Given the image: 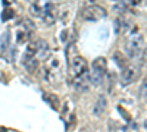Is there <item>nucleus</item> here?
I'll use <instances>...</instances> for the list:
<instances>
[{
	"mask_svg": "<svg viewBox=\"0 0 147 132\" xmlns=\"http://www.w3.org/2000/svg\"><path fill=\"white\" fill-rule=\"evenodd\" d=\"M144 49V37L140 34V32H134L131 34V37L127 40L125 43V52L128 54L129 59L132 57H137L141 50Z\"/></svg>",
	"mask_w": 147,
	"mask_h": 132,
	"instance_id": "nucleus-1",
	"label": "nucleus"
},
{
	"mask_svg": "<svg viewBox=\"0 0 147 132\" xmlns=\"http://www.w3.org/2000/svg\"><path fill=\"white\" fill-rule=\"evenodd\" d=\"M106 70H107V62L105 57H97L96 60L91 65V84L94 85H100L105 79L106 75Z\"/></svg>",
	"mask_w": 147,
	"mask_h": 132,
	"instance_id": "nucleus-2",
	"label": "nucleus"
},
{
	"mask_svg": "<svg viewBox=\"0 0 147 132\" xmlns=\"http://www.w3.org/2000/svg\"><path fill=\"white\" fill-rule=\"evenodd\" d=\"M106 10L105 7L99 6V5H90V6H85L82 10H81V16L85 19V21H99V19H103L106 18Z\"/></svg>",
	"mask_w": 147,
	"mask_h": 132,
	"instance_id": "nucleus-3",
	"label": "nucleus"
},
{
	"mask_svg": "<svg viewBox=\"0 0 147 132\" xmlns=\"http://www.w3.org/2000/svg\"><path fill=\"white\" fill-rule=\"evenodd\" d=\"M140 69L141 66L138 63L136 65H128L125 69H122V75H121V84L122 85H129L136 81L140 75Z\"/></svg>",
	"mask_w": 147,
	"mask_h": 132,
	"instance_id": "nucleus-4",
	"label": "nucleus"
},
{
	"mask_svg": "<svg viewBox=\"0 0 147 132\" xmlns=\"http://www.w3.org/2000/svg\"><path fill=\"white\" fill-rule=\"evenodd\" d=\"M85 72H88L87 60H85L84 57L75 54L72 57V60H71V75H72V78H77V76L85 74Z\"/></svg>",
	"mask_w": 147,
	"mask_h": 132,
	"instance_id": "nucleus-5",
	"label": "nucleus"
},
{
	"mask_svg": "<svg viewBox=\"0 0 147 132\" xmlns=\"http://www.w3.org/2000/svg\"><path fill=\"white\" fill-rule=\"evenodd\" d=\"M52 9H55L52 2H49V0H37L35 3L30 6V13L35 18H41L46 12L52 10Z\"/></svg>",
	"mask_w": 147,
	"mask_h": 132,
	"instance_id": "nucleus-6",
	"label": "nucleus"
},
{
	"mask_svg": "<svg viewBox=\"0 0 147 132\" xmlns=\"http://www.w3.org/2000/svg\"><path fill=\"white\" fill-rule=\"evenodd\" d=\"M72 81H74V88L77 91H85V90H88L90 84H91V75L88 72H85V74L77 78H72Z\"/></svg>",
	"mask_w": 147,
	"mask_h": 132,
	"instance_id": "nucleus-7",
	"label": "nucleus"
},
{
	"mask_svg": "<svg viewBox=\"0 0 147 132\" xmlns=\"http://www.w3.org/2000/svg\"><path fill=\"white\" fill-rule=\"evenodd\" d=\"M106 109H107V100H106L105 95H100V97L97 98L94 107H93V115L99 117V116H102L106 112Z\"/></svg>",
	"mask_w": 147,
	"mask_h": 132,
	"instance_id": "nucleus-8",
	"label": "nucleus"
},
{
	"mask_svg": "<svg viewBox=\"0 0 147 132\" xmlns=\"http://www.w3.org/2000/svg\"><path fill=\"white\" fill-rule=\"evenodd\" d=\"M38 49H40V41H31V43L27 46L25 54H24V62L30 60V59H34L35 54L38 53Z\"/></svg>",
	"mask_w": 147,
	"mask_h": 132,
	"instance_id": "nucleus-9",
	"label": "nucleus"
},
{
	"mask_svg": "<svg viewBox=\"0 0 147 132\" xmlns=\"http://www.w3.org/2000/svg\"><path fill=\"white\" fill-rule=\"evenodd\" d=\"M43 22L46 23V25H53V23L56 22V9H52V10H49L46 12V13L41 16Z\"/></svg>",
	"mask_w": 147,
	"mask_h": 132,
	"instance_id": "nucleus-10",
	"label": "nucleus"
},
{
	"mask_svg": "<svg viewBox=\"0 0 147 132\" xmlns=\"http://www.w3.org/2000/svg\"><path fill=\"white\" fill-rule=\"evenodd\" d=\"M113 59H115V62H116V65L121 68V69H125L128 65H127V59H125V56L122 54L121 52H116L115 54H113Z\"/></svg>",
	"mask_w": 147,
	"mask_h": 132,
	"instance_id": "nucleus-11",
	"label": "nucleus"
},
{
	"mask_svg": "<svg viewBox=\"0 0 147 132\" xmlns=\"http://www.w3.org/2000/svg\"><path fill=\"white\" fill-rule=\"evenodd\" d=\"M44 98L47 100V103L50 104L53 109H59V98H57V95H55V94H44Z\"/></svg>",
	"mask_w": 147,
	"mask_h": 132,
	"instance_id": "nucleus-12",
	"label": "nucleus"
},
{
	"mask_svg": "<svg viewBox=\"0 0 147 132\" xmlns=\"http://www.w3.org/2000/svg\"><path fill=\"white\" fill-rule=\"evenodd\" d=\"M24 65H25V69L28 70V72H34L37 68H38V59H30V60H27V62H24Z\"/></svg>",
	"mask_w": 147,
	"mask_h": 132,
	"instance_id": "nucleus-13",
	"label": "nucleus"
},
{
	"mask_svg": "<svg viewBox=\"0 0 147 132\" xmlns=\"http://www.w3.org/2000/svg\"><path fill=\"white\" fill-rule=\"evenodd\" d=\"M9 40H10V34L5 32L2 35V40H0V50H2V52H5V49L9 47Z\"/></svg>",
	"mask_w": 147,
	"mask_h": 132,
	"instance_id": "nucleus-14",
	"label": "nucleus"
},
{
	"mask_svg": "<svg viewBox=\"0 0 147 132\" xmlns=\"http://www.w3.org/2000/svg\"><path fill=\"white\" fill-rule=\"evenodd\" d=\"M137 57H138V60H140V62H138L140 66H141V65H143V66H147V49H143L141 53H140Z\"/></svg>",
	"mask_w": 147,
	"mask_h": 132,
	"instance_id": "nucleus-15",
	"label": "nucleus"
},
{
	"mask_svg": "<svg viewBox=\"0 0 147 132\" xmlns=\"http://www.w3.org/2000/svg\"><path fill=\"white\" fill-rule=\"evenodd\" d=\"M140 95H141V98H147V76H146V78L143 79V82H141Z\"/></svg>",
	"mask_w": 147,
	"mask_h": 132,
	"instance_id": "nucleus-16",
	"label": "nucleus"
},
{
	"mask_svg": "<svg viewBox=\"0 0 147 132\" xmlns=\"http://www.w3.org/2000/svg\"><path fill=\"white\" fill-rule=\"evenodd\" d=\"M13 10H12L10 7H6V10L3 12V15H2V18H3V21H9V19H12L13 18Z\"/></svg>",
	"mask_w": 147,
	"mask_h": 132,
	"instance_id": "nucleus-17",
	"label": "nucleus"
},
{
	"mask_svg": "<svg viewBox=\"0 0 147 132\" xmlns=\"http://www.w3.org/2000/svg\"><path fill=\"white\" fill-rule=\"evenodd\" d=\"M16 40H18V44L25 43V40H27V34L24 32V31H19V32H18V35H16Z\"/></svg>",
	"mask_w": 147,
	"mask_h": 132,
	"instance_id": "nucleus-18",
	"label": "nucleus"
},
{
	"mask_svg": "<svg viewBox=\"0 0 147 132\" xmlns=\"http://www.w3.org/2000/svg\"><path fill=\"white\" fill-rule=\"evenodd\" d=\"M141 2V0H132V5H138Z\"/></svg>",
	"mask_w": 147,
	"mask_h": 132,
	"instance_id": "nucleus-19",
	"label": "nucleus"
},
{
	"mask_svg": "<svg viewBox=\"0 0 147 132\" xmlns=\"http://www.w3.org/2000/svg\"><path fill=\"white\" fill-rule=\"evenodd\" d=\"M112 2H127V0H112Z\"/></svg>",
	"mask_w": 147,
	"mask_h": 132,
	"instance_id": "nucleus-20",
	"label": "nucleus"
},
{
	"mask_svg": "<svg viewBox=\"0 0 147 132\" xmlns=\"http://www.w3.org/2000/svg\"><path fill=\"white\" fill-rule=\"evenodd\" d=\"M0 132H7V131H6L5 128H2V129H0Z\"/></svg>",
	"mask_w": 147,
	"mask_h": 132,
	"instance_id": "nucleus-21",
	"label": "nucleus"
},
{
	"mask_svg": "<svg viewBox=\"0 0 147 132\" xmlns=\"http://www.w3.org/2000/svg\"><path fill=\"white\" fill-rule=\"evenodd\" d=\"M81 132H87V131H85V129H82V131H81Z\"/></svg>",
	"mask_w": 147,
	"mask_h": 132,
	"instance_id": "nucleus-22",
	"label": "nucleus"
},
{
	"mask_svg": "<svg viewBox=\"0 0 147 132\" xmlns=\"http://www.w3.org/2000/svg\"><path fill=\"white\" fill-rule=\"evenodd\" d=\"M144 2H146V3H147V0H144Z\"/></svg>",
	"mask_w": 147,
	"mask_h": 132,
	"instance_id": "nucleus-23",
	"label": "nucleus"
}]
</instances>
